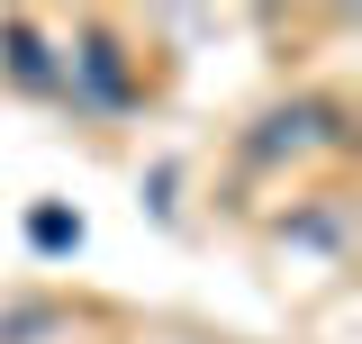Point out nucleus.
Returning <instances> with one entry per match:
<instances>
[{
    "instance_id": "obj_2",
    "label": "nucleus",
    "mask_w": 362,
    "mask_h": 344,
    "mask_svg": "<svg viewBox=\"0 0 362 344\" xmlns=\"http://www.w3.org/2000/svg\"><path fill=\"white\" fill-rule=\"evenodd\" d=\"M73 64H82V82H90V100H100V109H118V100H127V64H118V45H109V37H82V55H73Z\"/></svg>"
},
{
    "instance_id": "obj_1",
    "label": "nucleus",
    "mask_w": 362,
    "mask_h": 344,
    "mask_svg": "<svg viewBox=\"0 0 362 344\" xmlns=\"http://www.w3.org/2000/svg\"><path fill=\"white\" fill-rule=\"evenodd\" d=\"M308 145H335V109H281L254 136V154H308Z\"/></svg>"
},
{
    "instance_id": "obj_3",
    "label": "nucleus",
    "mask_w": 362,
    "mask_h": 344,
    "mask_svg": "<svg viewBox=\"0 0 362 344\" xmlns=\"http://www.w3.org/2000/svg\"><path fill=\"white\" fill-rule=\"evenodd\" d=\"M0 45H9V73H18L28 91H54V55L37 45V28H18V18H9V28H0Z\"/></svg>"
},
{
    "instance_id": "obj_4",
    "label": "nucleus",
    "mask_w": 362,
    "mask_h": 344,
    "mask_svg": "<svg viewBox=\"0 0 362 344\" xmlns=\"http://www.w3.org/2000/svg\"><path fill=\"white\" fill-rule=\"evenodd\" d=\"M28 245H37V254H73V245H82V217L73 209H37L28 217Z\"/></svg>"
},
{
    "instance_id": "obj_5",
    "label": "nucleus",
    "mask_w": 362,
    "mask_h": 344,
    "mask_svg": "<svg viewBox=\"0 0 362 344\" xmlns=\"http://www.w3.org/2000/svg\"><path fill=\"white\" fill-rule=\"evenodd\" d=\"M64 326V308H9L0 317V344H28V336H54Z\"/></svg>"
}]
</instances>
